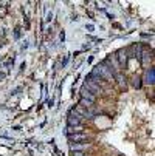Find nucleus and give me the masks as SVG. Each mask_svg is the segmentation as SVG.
<instances>
[{"label": "nucleus", "mask_w": 155, "mask_h": 156, "mask_svg": "<svg viewBox=\"0 0 155 156\" xmlns=\"http://www.w3.org/2000/svg\"><path fill=\"white\" fill-rule=\"evenodd\" d=\"M88 147H90V145H88V144H73L72 145V150L75 151V153H82L85 148H88Z\"/></svg>", "instance_id": "obj_4"}, {"label": "nucleus", "mask_w": 155, "mask_h": 156, "mask_svg": "<svg viewBox=\"0 0 155 156\" xmlns=\"http://www.w3.org/2000/svg\"><path fill=\"white\" fill-rule=\"evenodd\" d=\"M98 73H101L105 79H109V80H112L113 77H112V71H110L109 68H105L104 65H101V66H98Z\"/></svg>", "instance_id": "obj_2"}, {"label": "nucleus", "mask_w": 155, "mask_h": 156, "mask_svg": "<svg viewBox=\"0 0 155 156\" xmlns=\"http://www.w3.org/2000/svg\"><path fill=\"white\" fill-rule=\"evenodd\" d=\"M81 93H82V99H85V101H90L92 104L95 102V96L92 94V91H88L87 88H82Z\"/></svg>", "instance_id": "obj_3"}, {"label": "nucleus", "mask_w": 155, "mask_h": 156, "mask_svg": "<svg viewBox=\"0 0 155 156\" xmlns=\"http://www.w3.org/2000/svg\"><path fill=\"white\" fill-rule=\"evenodd\" d=\"M73 156H85V154H84V153H75Z\"/></svg>", "instance_id": "obj_6"}, {"label": "nucleus", "mask_w": 155, "mask_h": 156, "mask_svg": "<svg viewBox=\"0 0 155 156\" xmlns=\"http://www.w3.org/2000/svg\"><path fill=\"white\" fill-rule=\"evenodd\" d=\"M68 139L73 142H84V141H87V136L85 135H70Z\"/></svg>", "instance_id": "obj_5"}, {"label": "nucleus", "mask_w": 155, "mask_h": 156, "mask_svg": "<svg viewBox=\"0 0 155 156\" xmlns=\"http://www.w3.org/2000/svg\"><path fill=\"white\" fill-rule=\"evenodd\" d=\"M81 119H82V118L76 113L75 110H72L70 113H68V124H70V125H79V124H81Z\"/></svg>", "instance_id": "obj_1"}]
</instances>
